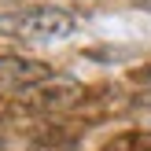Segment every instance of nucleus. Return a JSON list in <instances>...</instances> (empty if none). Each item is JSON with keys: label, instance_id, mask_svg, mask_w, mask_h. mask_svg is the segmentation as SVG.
I'll use <instances>...</instances> for the list:
<instances>
[{"label": "nucleus", "instance_id": "obj_4", "mask_svg": "<svg viewBox=\"0 0 151 151\" xmlns=\"http://www.w3.org/2000/svg\"><path fill=\"white\" fill-rule=\"evenodd\" d=\"M103 151H147L144 147V133H122L111 144H103Z\"/></svg>", "mask_w": 151, "mask_h": 151}, {"label": "nucleus", "instance_id": "obj_1", "mask_svg": "<svg viewBox=\"0 0 151 151\" xmlns=\"http://www.w3.org/2000/svg\"><path fill=\"white\" fill-rule=\"evenodd\" d=\"M0 33L7 37H22V41H63V37L74 33V15L63 11V7H48V4H37V7H22V11H7L0 15Z\"/></svg>", "mask_w": 151, "mask_h": 151}, {"label": "nucleus", "instance_id": "obj_5", "mask_svg": "<svg viewBox=\"0 0 151 151\" xmlns=\"http://www.w3.org/2000/svg\"><path fill=\"white\" fill-rule=\"evenodd\" d=\"M137 107H144V111H147V114H151V96H144V100H140V103H137Z\"/></svg>", "mask_w": 151, "mask_h": 151}, {"label": "nucleus", "instance_id": "obj_3", "mask_svg": "<svg viewBox=\"0 0 151 151\" xmlns=\"http://www.w3.org/2000/svg\"><path fill=\"white\" fill-rule=\"evenodd\" d=\"M85 100V88L78 85V81H44V85L29 88V92H22V103L26 107H78V103Z\"/></svg>", "mask_w": 151, "mask_h": 151}, {"label": "nucleus", "instance_id": "obj_2", "mask_svg": "<svg viewBox=\"0 0 151 151\" xmlns=\"http://www.w3.org/2000/svg\"><path fill=\"white\" fill-rule=\"evenodd\" d=\"M52 81V66L37 63V59H22V55H0V88L11 92H29V88Z\"/></svg>", "mask_w": 151, "mask_h": 151}, {"label": "nucleus", "instance_id": "obj_6", "mask_svg": "<svg viewBox=\"0 0 151 151\" xmlns=\"http://www.w3.org/2000/svg\"><path fill=\"white\" fill-rule=\"evenodd\" d=\"M144 147H147V151H151V133H144Z\"/></svg>", "mask_w": 151, "mask_h": 151}]
</instances>
